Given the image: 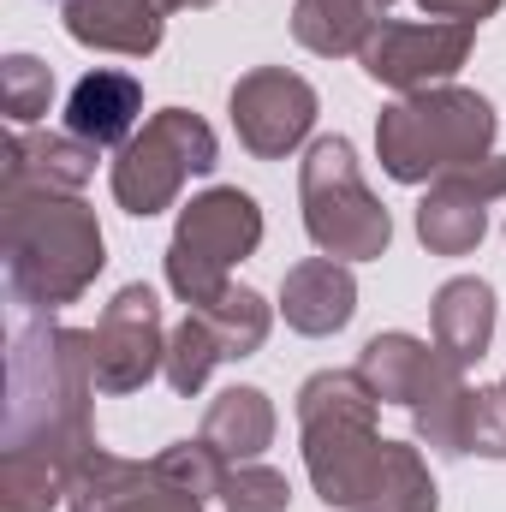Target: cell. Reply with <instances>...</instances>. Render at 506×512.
<instances>
[{"label":"cell","instance_id":"cell-23","mask_svg":"<svg viewBox=\"0 0 506 512\" xmlns=\"http://www.w3.org/2000/svg\"><path fill=\"white\" fill-rule=\"evenodd\" d=\"M215 364H227V352H221V340H215V328L197 316V310H185V322L167 334V364H161V376L173 393H203L209 376H215Z\"/></svg>","mask_w":506,"mask_h":512},{"label":"cell","instance_id":"cell-19","mask_svg":"<svg viewBox=\"0 0 506 512\" xmlns=\"http://www.w3.org/2000/svg\"><path fill=\"white\" fill-rule=\"evenodd\" d=\"M203 441L227 459V465H251L268 453V441H274V405H268V393L262 387H227V393H215V405H209V417H203Z\"/></svg>","mask_w":506,"mask_h":512},{"label":"cell","instance_id":"cell-20","mask_svg":"<svg viewBox=\"0 0 506 512\" xmlns=\"http://www.w3.org/2000/svg\"><path fill=\"white\" fill-rule=\"evenodd\" d=\"M381 12L370 0H298L292 6V36L322 54V60H346V54H364V42L376 36Z\"/></svg>","mask_w":506,"mask_h":512},{"label":"cell","instance_id":"cell-8","mask_svg":"<svg viewBox=\"0 0 506 512\" xmlns=\"http://www.w3.org/2000/svg\"><path fill=\"white\" fill-rule=\"evenodd\" d=\"M471 36H477L471 24H447V18H411V24L381 18L376 36H370L364 54H358V66H364L376 84H387V90L417 96V90L447 84V78L465 66Z\"/></svg>","mask_w":506,"mask_h":512},{"label":"cell","instance_id":"cell-29","mask_svg":"<svg viewBox=\"0 0 506 512\" xmlns=\"http://www.w3.org/2000/svg\"><path fill=\"white\" fill-rule=\"evenodd\" d=\"M161 12H203V6H215V0H155Z\"/></svg>","mask_w":506,"mask_h":512},{"label":"cell","instance_id":"cell-14","mask_svg":"<svg viewBox=\"0 0 506 512\" xmlns=\"http://www.w3.org/2000/svg\"><path fill=\"white\" fill-rule=\"evenodd\" d=\"M0 185H24V191H60L78 197L96 173V143L72 137V131H12L0 149Z\"/></svg>","mask_w":506,"mask_h":512},{"label":"cell","instance_id":"cell-21","mask_svg":"<svg viewBox=\"0 0 506 512\" xmlns=\"http://www.w3.org/2000/svg\"><path fill=\"white\" fill-rule=\"evenodd\" d=\"M364 512H441L435 477H429V465H423L417 447L387 441V453H381V477H376V489H370V507Z\"/></svg>","mask_w":506,"mask_h":512},{"label":"cell","instance_id":"cell-17","mask_svg":"<svg viewBox=\"0 0 506 512\" xmlns=\"http://www.w3.org/2000/svg\"><path fill=\"white\" fill-rule=\"evenodd\" d=\"M429 328H435V346H441L459 370L483 364V358H489V340H495V286L477 280V274L447 280V286L435 292V304H429Z\"/></svg>","mask_w":506,"mask_h":512},{"label":"cell","instance_id":"cell-15","mask_svg":"<svg viewBox=\"0 0 506 512\" xmlns=\"http://www.w3.org/2000/svg\"><path fill=\"white\" fill-rule=\"evenodd\" d=\"M352 310H358V280H352L346 262L304 256L298 268H286V280H280V316H286V328L322 340V334H340L352 322Z\"/></svg>","mask_w":506,"mask_h":512},{"label":"cell","instance_id":"cell-12","mask_svg":"<svg viewBox=\"0 0 506 512\" xmlns=\"http://www.w3.org/2000/svg\"><path fill=\"white\" fill-rule=\"evenodd\" d=\"M358 376L370 382L381 405H405V411H423L429 399H441L447 387L465 382V370L441 352V346H429V340H417V334H376L364 352H358Z\"/></svg>","mask_w":506,"mask_h":512},{"label":"cell","instance_id":"cell-5","mask_svg":"<svg viewBox=\"0 0 506 512\" xmlns=\"http://www.w3.org/2000/svg\"><path fill=\"white\" fill-rule=\"evenodd\" d=\"M298 203L310 245L334 262H376L393 245V221L358 173V149L346 137H316L298 167Z\"/></svg>","mask_w":506,"mask_h":512},{"label":"cell","instance_id":"cell-22","mask_svg":"<svg viewBox=\"0 0 506 512\" xmlns=\"http://www.w3.org/2000/svg\"><path fill=\"white\" fill-rule=\"evenodd\" d=\"M197 316L215 328V340H221L227 364H233V358H251V352H262V340H268V328H274V310H268V298H262V292H251V286H233L227 298L203 304Z\"/></svg>","mask_w":506,"mask_h":512},{"label":"cell","instance_id":"cell-18","mask_svg":"<svg viewBox=\"0 0 506 512\" xmlns=\"http://www.w3.org/2000/svg\"><path fill=\"white\" fill-rule=\"evenodd\" d=\"M66 30L102 54H155L161 48V6L155 0H66Z\"/></svg>","mask_w":506,"mask_h":512},{"label":"cell","instance_id":"cell-26","mask_svg":"<svg viewBox=\"0 0 506 512\" xmlns=\"http://www.w3.org/2000/svg\"><path fill=\"white\" fill-rule=\"evenodd\" d=\"M292 501V483L274 471V465H233L227 471V489H221V507L227 512H286Z\"/></svg>","mask_w":506,"mask_h":512},{"label":"cell","instance_id":"cell-27","mask_svg":"<svg viewBox=\"0 0 506 512\" xmlns=\"http://www.w3.org/2000/svg\"><path fill=\"white\" fill-rule=\"evenodd\" d=\"M465 453L506 459V387H471V411H465Z\"/></svg>","mask_w":506,"mask_h":512},{"label":"cell","instance_id":"cell-28","mask_svg":"<svg viewBox=\"0 0 506 512\" xmlns=\"http://www.w3.org/2000/svg\"><path fill=\"white\" fill-rule=\"evenodd\" d=\"M417 6H423V18H447V24H471V30L501 12V0H417Z\"/></svg>","mask_w":506,"mask_h":512},{"label":"cell","instance_id":"cell-6","mask_svg":"<svg viewBox=\"0 0 506 512\" xmlns=\"http://www.w3.org/2000/svg\"><path fill=\"white\" fill-rule=\"evenodd\" d=\"M262 245V209L251 191L215 185L179 209L173 245H167V286L185 298V310H203L233 292V262Z\"/></svg>","mask_w":506,"mask_h":512},{"label":"cell","instance_id":"cell-2","mask_svg":"<svg viewBox=\"0 0 506 512\" xmlns=\"http://www.w3.org/2000/svg\"><path fill=\"white\" fill-rule=\"evenodd\" d=\"M0 251H6L12 304L42 316L78 304L108 262L90 203L60 191H24V185H0Z\"/></svg>","mask_w":506,"mask_h":512},{"label":"cell","instance_id":"cell-10","mask_svg":"<svg viewBox=\"0 0 506 512\" xmlns=\"http://www.w3.org/2000/svg\"><path fill=\"white\" fill-rule=\"evenodd\" d=\"M90 358H96V387L102 393H137L161 364H167V328H161V304L149 286H120L114 304L102 310L96 334H90Z\"/></svg>","mask_w":506,"mask_h":512},{"label":"cell","instance_id":"cell-25","mask_svg":"<svg viewBox=\"0 0 506 512\" xmlns=\"http://www.w3.org/2000/svg\"><path fill=\"white\" fill-rule=\"evenodd\" d=\"M48 102H54V72L36 54H6L0 60V108H6V120L18 131L36 126L48 114Z\"/></svg>","mask_w":506,"mask_h":512},{"label":"cell","instance_id":"cell-30","mask_svg":"<svg viewBox=\"0 0 506 512\" xmlns=\"http://www.w3.org/2000/svg\"><path fill=\"white\" fill-rule=\"evenodd\" d=\"M370 6H376V12H387V6H393V0H370Z\"/></svg>","mask_w":506,"mask_h":512},{"label":"cell","instance_id":"cell-13","mask_svg":"<svg viewBox=\"0 0 506 512\" xmlns=\"http://www.w3.org/2000/svg\"><path fill=\"white\" fill-rule=\"evenodd\" d=\"M66 507L72 512H203V501L173 489L155 465H131V459H114V453L96 447L72 471Z\"/></svg>","mask_w":506,"mask_h":512},{"label":"cell","instance_id":"cell-11","mask_svg":"<svg viewBox=\"0 0 506 512\" xmlns=\"http://www.w3.org/2000/svg\"><path fill=\"white\" fill-rule=\"evenodd\" d=\"M506 197V161H471L453 167L429 185V197L417 203V239L435 256H471L489 233V203Z\"/></svg>","mask_w":506,"mask_h":512},{"label":"cell","instance_id":"cell-24","mask_svg":"<svg viewBox=\"0 0 506 512\" xmlns=\"http://www.w3.org/2000/svg\"><path fill=\"white\" fill-rule=\"evenodd\" d=\"M149 465H155L173 489H185V495H197V501H215V495L227 489V471H233V465L203 441V435H197V441H173V447H167V453H155Z\"/></svg>","mask_w":506,"mask_h":512},{"label":"cell","instance_id":"cell-16","mask_svg":"<svg viewBox=\"0 0 506 512\" xmlns=\"http://www.w3.org/2000/svg\"><path fill=\"white\" fill-rule=\"evenodd\" d=\"M143 120V84L131 72H84L66 96V131L96 149H126Z\"/></svg>","mask_w":506,"mask_h":512},{"label":"cell","instance_id":"cell-31","mask_svg":"<svg viewBox=\"0 0 506 512\" xmlns=\"http://www.w3.org/2000/svg\"><path fill=\"white\" fill-rule=\"evenodd\" d=\"M501 387H506V382H501Z\"/></svg>","mask_w":506,"mask_h":512},{"label":"cell","instance_id":"cell-3","mask_svg":"<svg viewBox=\"0 0 506 512\" xmlns=\"http://www.w3.org/2000/svg\"><path fill=\"white\" fill-rule=\"evenodd\" d=\"M381 399L358 370H322L298 387V423H304V471L316 495L340 512H364L381 477L387 441L376 435Z\"/></svg>","mask_w":506,"mask_h":512},{"label":"cell","instance_id":"cell-1","mask_svg":"<svg viewBox=\"0 0 506 512\" xmlns=\"http://www.w3.org/2000/svg\"><path fill=\"white\" fill-rule=\"evenodd\" d=\"M96 358L84 328H60L42 310L12 322L6 352V453H0V512L66 507L72 471L96 453Z\"/></svg>","mask_w":506,"mask_h":512},{"label":"cell","instance_id":"cell-4","mask_svg":"<svg viewBox=\"0 0 506 512\" xmlns=\"http://www.w3.org/2000/svg\"><path fill=\"white\" fill-rule=\"evenodd\" d=\"M495 102L459 84H435L417 96H399L376 120V155L381 173L399 185H435L453 167L489 161L495 149Z\"/></svg>","mask_w":506,"mask_h":512},{"label":"cell","instance_id":"cell-7","mask_svg":"<svg viewBox=\"0 0 506 512\" xmlns=\"http://www.w3.org/2000/svg\"><path fill=\"white\" fill-rule=\"evenodd\" d=\"M215 161H221V143H215V131H209L203 114L161 108L114 155V203L126 215H137V221H149V215L179 203L191 173H215Z\"/></svg>","mask_w":506,"mask_h":512},{"label":"cell","instance_id":"cell-9","mask_svg":"<svg viewBox=\"0 0 506 512\" xmlns=\"http://www.w3.org/2000/svg\"><path fill=\"white\" fill-rule=\"evenodd\" d=\"M227 114H233V131L256 161H280L316 126V90L286 66H256L233 84Z\"/></svg>","mask_w":506,"mask_h":512}]
</instances>
